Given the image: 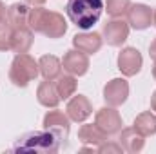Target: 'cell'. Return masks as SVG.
Instances as JSON below:
<instances>
[{"label":"cell","mask_w":156,"mask_h":154,"mask_svg":"<svg viewBox=\"0 0 156 154\" xmlns=\"http://www.w3.org/2000/svg\"><path fill=\"white\" fill-rule=\"evenodd\" d=\"M27 26L31 27V31L42 33L47 38H60L67 31V22L64 20V16L60 13H56V11L44 9L42 5L33 7L29 11Z\"/></svg>","instance_id":"obj_1"},{"label":"cell","mask_w":156,"mask_h":154,"mask_svg":"<svg viewBox=\"0 0 156 154\" xmlns=\"http://www.w3.org/2000/svg\"><path fill=\"white\" fill-rule=\"evenodd\" d=\"M104 0H67L66 13L67 18L76 26L78 29H91L104 13Z\"/></svg>","instance_id":"obj_2"},{"label":"cell","mask_w":156,"mask_h":154,"mask_svg":"<svg viewBox=\"0 0 156 154\" xmlns=\"http://www.w3.org/2000/svg\"><path fill=\"white\" fill-rule=\"evenodd\" d=\"M62 147H60V142L56 140V136L49 131H31V132H26L24 136H20L15 145L11 147L13 152H35V154H53L58 152Z\"/></svg>","instance_id":"obj_3"},{"label":"cell","mask_w":156,"mask_h":154,"mask_svg":"<svg viewBox=\"0 0 156 154\" xmlns=\"http://www.w3.org/2000/svg\"><path fill=\"white\" fill-rule=\"evenodd\" d=\"M40 75L38 62H35V58L27 53H20L15 56L11 69H9V80L16 85V87H26L29 82H33Z\"/></svg>","instance_id":"obj_4"},{"label":"cell","mask_w":156,"mask_h":154,"mask_svg":"<svg viewBox=\"0 0 156 154\" xmlns=\"http://www.w3.org/2000/svg\"><path fill=\"white\" fill-rule=\"evenodd\" d=\"M44 129L53 132L56 140L60 142V147H67V138H69V129H71V120L64 111H49L44 116Z\"/></svg>","instance_id":"obj_5"},{"label":"cell","mask_w":156,"mask_h":154,"mask_svg":"<svg viewBox=\"0 0 156 154\" xmlns=\"http://www.w3.org/2000/svg\"><path fill=\"white\" fill-rule=\"evenodd\" d=\"M94 125L107 136H115L120 134V131L123 129V121H122V116L115 107H102L96 116H94Z\"/></svg>","instance_id":"obj_6"},{"label":"cell","mask_w":156,"mask_h":154,"mask_svg":"<svg viewBox=\"0 0 156 154\" xmlns=\"http://www.w3.org/2000/svg\"><path fill=\"white\" fill-rule=\"evenodd\" d=\"M118 69L125 76H134L142 69V54L134 47H125L118 54Z\"/></svg>","instance_id":"obj_7"},{"label":"cell","mask_w":156,"mask_h":154,"mask_svg":"<svg viewBox=\"0 0 156 154\" xmlns=\"http://www.w3.org/2000/svg\"><path fill=\"white\" fill-rule=\"evenodd\" d=\"M62 67H64L69 75H73V76H82V75H85L87 69H89V58H87L85 53H82V51H78V49H71V51H67V53L64 54V58H62Z\"/></svg>","instance_id":"obj_8"},{"label":"cell","mask_w":156,"mask_h":154,"mask_svg":"<svg viewBox=\"0 0 156 154\" xmlns=\"http://www.w3.org/2000/svg\"><path fill=\"white\" fill-rule=\"evenodd\" d=\"M127 96H129V83L123 78H115L104 87V98H105L107 105H111V107L122 105L127 100Z\"/></svg>","instance_id":"obj_9"},{"label":"cell","mask_w":156,"mask_h":154,"mask_svg":"<svg viewBox=\"0 0 156 154\" xmlns=\"http://www.w3.org/2000/svg\"><path fill=\"white\" fill-rule=\"evenodd\" d=\"M93 113V105L91 102L87 100V96L83 94H73V98L67 102V107H66V114L69 116L71 121H85Z\"/></svg>","instance_id":"obj_10"},{"label":"cell","mask_w":156,"mask_h":154,"mask_svg":"<svg viewBox=\"0 0 156 154\" xmlns=\"http://www.w3.org/2000/svg\"><path fill=\"white\" fill-rule=\"evenodd\" d=\"M104 37L109 45H122L129 38V24L122 18H113L104 26Z\"/></svg>","instance_id":"obj_11"},{"label":"cell","mask_w":156,"mask_h":154,"mask_svg":"<svg viewBox=\"0 0 156 154\" xmlns=\"http://www.w3.org/2000/svg\"><path fill=\"white\" fill-rule=\"evenodd\" d=\"M127 24L138 31L147 29L153 24V9L145 4H134L127 11Z\"/></svg>","instance_id":"obj_12"},{"label":"cell","mask_w":156,"mask_h":154,"mask_svg":"<svg viewBox=\"0 0 156 154\" xmlns=\"http://www.w3.org/2000/svg\"><path fill=\"white\" fill-rule=\"evenodd\" d=\"M78 140L82 142V151H96L98 145H102L105 140H107V134H104L96 125H82L80 131H78Z\"/></svg>","instance_id":"obj_13"},{"label":"cell","mask_w":156,"mask_h":154,"mask_svg":"<svg viewBox=\"0 0 156 154\" xmlns=\"http://www.w3.org/2000/svg\"><path fill=\"white\" fill-rule=\"evenodd\" d=\"M122 149L125 152H140L145 145V136H142L134 127L129 129H122L120 131V142Z\"/></svg>","instance_id":"obj_14"},{"label":"cell","mask_w":156,"mask_h":154,"mask_svg":"<svg viewBox=\"0 0 156 154\" xmlns=\"http://www.w3.org/2000/svg\"><path fill=\"white\" fill-rule=\"evenodd\" d=\"M73 45L85 54H94L102 47V37L98 33H78L73 37Z\"/></svg>","instance_id":"obj_15"},{"label":"cell","mask_w":156,"mask_h":154,"mask_svg":"<svg viewBox=\"0 0 156 154\" xmlns=\"http://www.w3.org/2000/svg\"><path fill=\"white\" fill-rule=\"evenodd\" d=\"M29 5L27 4H20V2H15L7 7V15H5V22L13 27V29H20V27H26L27 26V20H29Z\"/></svg>","instance_id":"obj_16"},{"label":"cell","mask_w":156,"mask_h":154,"mask_svg":"<svg viewBox=\"0 0 156 154\" xmlns=\"http://www.w3.org/2000/svg\"><path fill=\"white\" fill-rule=\"evenodd\" d=\"M37 98L44 107H56L60 103V94H58L53 80H45L40 83L38 91H37Z\"/></svg>","instance_id":"obj_17"},{"label":"cell","mask_w":156,"mask_h":154,"mask_svg":"<svg viewBox=\"0 0 156 154\" xmlns=\"http://www.w3.org/2000/svg\"><path fill=\"white\" fill-rule=\"evenodd\" d=\"M33 45V31L29 26L15 29L13 31V44H11V51H15L16 54L20 53H27Z\"/></svg>","instance_id":"obj_18"},{"label":"cell","mask_w":156,"mask_h":154,"mask_svg":"<svg viewBox=\"0 0 156 154\" xmlns=\"http://www.w3.org/2000/svg\"><path fill=\"white\" fill-rule=\"evenodd\" d=\"M40 75L45 80H56L62 75V62L53 54H44L38 60Z\"/></svg>","instance_id":"obj_19"},{"label":"cell","mask_w":156,"mask_h":154,"mask_svg":"<svg viewBox=\"0 0 156 154\" xmlns=\"http://www.w3.org/2000/svg\"><path fill=\"white\" fill-rule=\"evenodd\" d=\"M133 127L142 134V136H153L156 134V116L153 113H142V114L136 116V120H134V123H133Z\"/></svg>","instance_id":"obj_20"},{"label":"cell","mask_w":156,"mask_h":154,"mask_svg":"<svg viewBox=\"0 0 156 154\" xmlns=\"http://www.w3.org/2000/svg\"><path fill=\"white\" fill-rule=\"evenodd\" d=\"M56 91L60 94V100H67L76 93V80L73 75H60L55 82Z\"/></svg>","instance_id":"obj_21"},{"label":"cell","mask_w":156,"mask_h":154,"mask_svg":"<svg viewBox=\"0 0 156 154\" xmlns=\"http://www.w3.org/2000/svg\"><path fill=\"white\" fill-rule=\"evenodd\" d=\"M129 7H131V0H107L104 5L107 15L113 18H122L123 15H127Z\"/></svg>","instance_id":"obj_22"},{"label":"cell","mask_w":156,"mask_h":154,"mask_svg":"<svg viewBox=\"0 0 156 154\" xmlns=\"http://www.w3.org/2000/svg\"><path fill=\"white\" fill-rule=\"evenodd\" d=\"M13 27L4 20L0 24V51H9L13 44Z\"/></svg>","instance_id":"obj_23"},{"label":"cell","mask_w":156,"mask_h":154,"mask_svg":"<svg viewBox=\"0 0 156 154\" xmlns=\"http://www.w3.org/2000/svg\"><path fill=\"white\" fill-rule=\"evenodd\" d=\"M96 152H123L120 143H107V140L96 147Z\"/></svg>","instance_id":"obj_24"},{"label":"cell","mask_w":156,"mask_h":154,"mask_svg":"<svg viewBox=\"0 0 156 154\" xmlns=\"http://www.w3.org/2000/svg\"><path fill=\"white\" fill-rule=\"evenodd\" d=\"M5 15H7V7L4 5V2L0 0V24L5 20Z\"/></svg>","instance_id":"obj_25"},{"label":"cell","mask_w":156,"mask_h":154,"mask_svg":"<svg viewBox=\"0 0 156 154\" xmlns=\"http://www.w3.org/2000/svg\"><path fill=\"white\" fill-rule=\"evenodd\" d=\"M149 54H151V58L156 62V38L151 42V45H149Z\"/></svg>","instance_id":"obj_26"},{"label":"cell","mask_w":156,"mask_h":154,"mask_svg":"<svg viewBox=\"0 0 156 154\" xmlns=\"http://www.w3.org/2000/svg\"><path fill=\"white\" fill-rule=\"evenodd\" d=\"M27 5H33V7H38V5H44L45 0H26Z\"/></svg>","instance_id":"obj_27"},{"label":"cell","mask_w":156,"mask_h":154,"mask_svg":"<svg viewBox=\"0 0 156 154\" xmlns=\"http://www.w3.org/2000/svg\"><path fill=\"white\" fill-rule=\"evenodd\" d=\"M151 109L156 111V91L153 93V96H151Z\"/></svg>","instance_id":"obj_28"},{"label":"cell","mask_w":156,"mask_h":154,"mask_svg":"<svg viewBox=\"0 0 156 154\" xmlns=\"http://www.w3.org/2000/svg\"><path fill=\"white\" fill-rule=\"evenodd\" d=\"M153 24H154V26H156V9H154V11H153Z\"/></svg>","instance_id":"obj_29"},{"label":"cell","mask_w":156,"mask_h":154,"mask_svg":"<svg viewBox=\"0 0 156 154\" xmlns=\"http://www.w3.org/2000/svg\"><path fill=\"white\" fill-rule=\"evenodd\" d=\"M153 76H154V80H156V62H154V65H153Z\"/></svg>","instance_id":"obj_30"}]
</instances>
